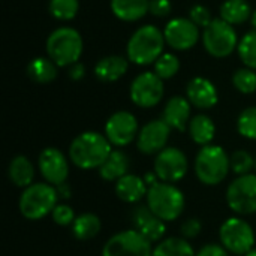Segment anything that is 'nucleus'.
<instances>
[{
	"label": "nucleus",
	"mask_w": 256,
	"mask_h": 256,
	"mask_svg": "<svg viewBox=\"0 0 256 256\" xmlns=\"http://www.w3.org/2000/svg\"><path fill=\"white\" fill-rule=\"evenodd\" d=\"M129 158L122 150H112L106 160L99 166V174L106 182H117L129 174Z\"/></svg>",
	"instance_id": "5701e85b"
},
{
	"label": "nucleus",
	"mask_w": 256,
	"mask_h": 256,
	"mask_svg": "<svg viewBox=\"0 0 256 256\" xmlns=\"http://www.w3.org/2000/svg\"><path fill=\"white\" fill-rule=\"evenodd\" d=\"M82 38L72 27L56 28L46 39L48 57L57 66H72L82 54Z\"/></svg>",
	"instance_id": "39448f33"
},
{
	"label": "nucleus",
	"mask_w": 256,
	"mask_h": 256,
	"mask_svg": "<svg viewBox=\"0 0 256 256\" xmlns=\"http://www.w3.org/2000/svg\"><path fill=\"white\" fill-rule=\"evenodd\" d=\"M100 219L93 213H84L76 216L75 222L72 224V234L75 238L81 242H87L94 238L100 232Z\"/></svg>",
	"instance_id": "cd10ccee"
},
{
	"label": "nucleus",
	"mask_w": 256,
	"mask_h": 256,
	"mask_svg": "<svg viewBox=\"0 0 256 256\" xmlns=\"http://www.w3.org/2000/svg\"><path fill=\"white\" fill-rule=\"evenodd\" d=\"M230 165H231V170L234 171V174L246 176V174H250L252 168L255 166V159L246 150H238V152L232 153V156L230 158Z\"/></svg>",
	"instance_id": "f704fd0d"
},
{
	"label": "nucleus",
	"mask_w": 256,
	"mask_h": 256,
	"mask_svg": "<svg viewBox=\"0 0 256 256\" xmlns=\"http://www.w3.org/2000/svg\"><path fill=\"white\" fill-rule=\"evenodd\" d=\"M202 42L208 54L218 58L230 56L238 46V39L234 27L222 18L213 20L204 28Z\"/></svg>",
	"instance_id": "6e6552de"
},
{
	"label": "nucleus",
	"mask_w": 256,
	"mask_h": 256,
	"mask_svg": "<svg viewBox=\"0 0 256 256\" xmlns=\"http://www.w3.org/2000/svg\"><path fill=\"white\" fill-rule=\"evenodd\" d=\"M165 36L154 26L140 27L128 42V58L135 64L154 63L164 54Z\"/></svg>",
	"instance_id": "f03ea898"
},
{
	"label": "nucleus",
	"mask_w": 256,
	"mask_h": 256,
	"mask_svg": "<svg viewBox=\"0 0 256 256\" xmlns=\"http://www.w3.org/2000/svg\"><path fill=\"white\" fill-rule=\"evenodd\" d=\"M244 256H256V249H252V250H249L248 254Z\"/></svg>",
	"instance_id": "c03bdc74"
},
{
	"label": "nucleus",
	"mask_w": 256,
	"mask_h": 256,
	"mask_svg": "<svg viewBox=\"0 0 256 256\" xmlns=\"http://www.w3.org/2000/svg\"><path fill=\"white\" fill-rule=\"evenodd\" d=\"M255 168H256V159H255Z\"/></svg>",
	"instance_id": "a18cd8bd"
},
{
	"label": "nucleus",
	"mask_w": 256,
	"mask_h": 256,
	"mask_svg": "<svg viewBox=\"0 0 256 256\" xmlns=\"http://www.w3.org/2000/svg\"><path fill=\"white\" fill-rule=\"evenodd\" d=\"M162 120L171 129H177L180 132L186 130L190 123V102L182 96L171 98L165 105Z\"/></svg>",
	"instance_id": "6ab92c4d"
},
{
	"label": "nucleus",
	"mask_w": 256,
	"mask_h": 256,
	"mask_svg": "<svg viewBox=\"0 0 256 256\" xmlns=\"http://www.w3.org/2000/svg\"><path fill=\"white\" fill-rule=\"evenodd\" d=\"M116 195L128 202V204H135L140 202L144 196H147V184L144 178L135 176V174H126L120 180L116 182Z\"/></svg>",
	"instance_id": "aec40b11"
},
{
	"label": "nucleus",
	"mask_w": 256,
	"mask_h": 256,
	"mask_svg": "<svg viewBox=\"0 0 256 256\" xmlns=\"http://www.w3.org/2000/svg\"><path fill=\"white\" fill-rule=\"evenodd\" d=\"M195 256H226V249L219 244H207Z\"/></svg>",
	"instance_id": "ea45409f"
},
{
	"label": "nucleus",
	"mask_w": 256,
	"mask_h": 256,
	"mask_svg": "<svg viewBox=\"0 0 256 256\" xmlns=\"http://www.w3.org/2000/svg\"><path fill=\"white\" fill-rule=\"evenodd\" d=\"M84 75H86V68H84V64L75 63V64L70 66V69H69V76H70L72 80L80 81Z\"/></svg>",
	"instance_id": "a19ab883"
},
{
	"label": "nucleus",
	"mask_w": 256,
	"mask_h": 256,
	"mask_svg": "<svg viewBox=\"0 0 256 256\" xmlns=\"http://www.w3.org/2000/svg\"><path fill=\"white\" fill-rule=\"evenodd\" d=\"M230 168V158L220 146H206L196 154L195 174L202 184L216 186L222 183Z\"/></svg>",
	"instance_id": "423d86ee"
},
{
	"label": "nucleus",
	"mask_w": 256,
	"mask_h": 256,
	"mask_svg": "<svg viewBox=\"0 0 256 256\" xmlns=\"http://www.w3.org/2000/svg\"><path fill=\"white\" fill-rule=\"evenodd\" d=\"M188 170L189 162L186 154L176 147H166L156 156L154 172L160 182L177 183L186 176Z\"/></svg>",
	"instance_id": "9b49d317"
},
{
	"label": "nucleus",
	"mask_w": 256,
	"mask_h": 256,
	"mask_svg": "<svg viewBox=\"0 0 256 256\" xmlns=\"http://www.w3.org/2000/svg\"><path fill=\"white\" fill-rule=\"evenodd\" d=\"M38 168L42 177L46 180V183L56 188L66 183V178L69 176L68 159L60 150L54 147H48L40 152L38 159Z\"/></svg>",
	"instance_id": "2eb2a0df"
},
{
	"label": "nucleus",
	"mask_w": 256,
	"mask_h": 256,
	"mask_svg": "<svg viewBox=\"0 0 256 256\" xmlns=\"http://www.w3.org/2000/svg\"><path fill=\"white\" fill-rule=\"evenodd\" d=\"M102 256H153L152 243L135 230L114 234L104 246Z\"/></svg>",
	"instance_id": "1a4fd4ad"
},
{
	"label": "nucleus",
	"mask_w": 256,
	"mask_h": 256,
	"mask_svg": "<svg viewBox=\"0 0 256 256\" xmlns=\"http://www.w3.org/2000/svg\"><path fill=\"white\" fill-rule=\"evenodd\" d=\"M8 174L10 182L18 188H28L33 184L34 178V166L26 156H15L8 168Z\"/></svg>",
	"instance_id": "b1692460"
},
{
	"label": "nucleus",
	"mask_w": 256,
	"mask_h": 256,
	"mask_svg": "<svg viewBox=\"0 0 256 256\" xmlns=\"http://www.w3.org/2000/svg\"><path fill=\"white\" fill-rule=\"evenodd\" d=\"M153 256H195V252L186 238L170 237L153 249Z\"/></svg>",
	"instance_id": "c85d7f7f"
},
{
	"label": "nucleus",
	"mask_w": 256,
	"mask_h": 256,
	"mask_svg": "<svg viewBox=\"0 0 256 256\" xmlns=\"http://www.w3.org/2000/svg\"><path fill=\"white\" fill-rule=\"evenodd\" d=\"M138 122L128 111L114 112L105 124V136L116 147L129 146L138 136Z\"/></svg>",
	"instance_id": "ddd939ff"
},
{
	"label": "nucleus",
	"mask_w": 256,
	"mask_h": 256,
	"mask_svg": "<svg viewBox=\"0 0 256 256\" xmlns=\"http://www.w3.org/2000/svg\"><path fill=\"white\" fill-rule=\"evenodd\" d=\"M219 237L222 246L234 255H246L255 244L254 228L240 218L226 219L220 226Z\"/></svg>",
	"instance_id": "0eeeda50"
},
{
	"label": "nucleus",
	"mask_w": 256,
	"mask_h": 256,
	"mask_svg": "<svg viewBox=\"0 0 256 256\" xmlns=\"http://www.w3.org/2000/svg\"><path fill=\"white\" fill-rule=\"evenodd\" d=\"M58 194L50 183H33L26 188L20 196V213L28 220H39L52 213L57 206Z\"/></svg>",
	"instance_id": "20e7f679"
},
{
	"label": "nucleus",
	"mask_w": 256,
	"mask_h": 256,
	"mask_svg": "<svg viewBox=\"0 0 256 256\" xmlns=\"http://www.w3.org/2000/svg\"><path fill=\"white\" fill-rule=\"evenodd\" d=\"M237 129L242 136L256 141V106L246 108L237 122Z\"/></svg>",
	"instance_id": "72a5a7b5"
},
{
	"label": "nucleus",
	"mask_w": 256,
	"mask_h": 256,
	"mask_svg": "<svg viewBox=\"0 0 256 256\" xmlns=\"http://www.w3.org/2000/svg\"><path fill=\"white\" fill-rule=\"evenodd\" d=\"M111 142L108 138L98 132L80 134L69 147V158L74 165L81 170L99 168L111 154Z\"/></svg>",
	"instance_id": "f257e3e1"
},
{
	"label": "nucleus",
	"mask_w": 256,
	"mask_h": 256,
	"mask_svg": "<svg viewBox=\"0 0 256 256\" xmlns=\"http://www.w3.org/2000/svg\"><path fill=\"white\" fill-rule=\"evenodd\" d=\"M186 94L190 105L200 110H210L219 100L214 84L204 76H196L190 80L186 87Z\"/></svg>",
	"instance_id": "a211bd4d"
},
{
	"label": "nucleus",
	"mask_w": 256,
	"mask_h": 256,
	"mask_svg": "<svg viewBox=\"0 0 256 256\" xmlns=\"http://www.w3.org/2000/svg\"><path fill=\"white\" fill-rule=\"evenodd\" d=\"M165 42L177 50L186 51L196 45L200 39V28L190 18H172L164 28Z\"/></svg>",
	"instance_id": "4468645a"
},
{
	"label": "nucleus",
	"mask_w": 256,
	"mask_h": 256,
	"mask_svg": "<svg viewBox=\"0 0 256 256\" xmlns=\"http://www.w3.org/2000/svg\"><path fill=\"white\" fill-rule=\"evenodd\" d=\"M52 216V220L60 225V226H68V225H72L75 222V213L72 210V207L66 206V204H57L56 208L52 210L51 213Z\"/></svg>",
	"instance_id": "c9c22d12"
},
{
	"label": "nucleus",
	"mask_w": 256,
	"mask_h": 256,
	"mask_svg": "<svg viewBox=\"0 0 256 256\" xmlns=\"http://www.w3.org/2000/svg\"><path fill=\"white\" fill-rule=\"evenodd\" d=\"M250 21H252V26L256 28V10H254V14H252V18H250Z\"/></svg>",
	"instance_id": "37998d69"
},
{
	"label": "nucleus",
	"mask_w": 256,
	"mask_h": 256,
	"mask_svg": "<svg viewBox=\"0 0 256 256\" xmlns=\"http://www.w3.org/2000/svg\"><path fill=\"white\" fill-rule=\"evenodd\" d=\"M189 18H190L198 27H204V28L213 21L212 12L208 10V8H206V6H202V4H195V6H192L190 10H189Z\"/></svg>",
	"instance_id": "e433bc0d"
},
{
	"label": "nucleus",
	"mask_w": 256,
	"mask_h": 256,
	"mask_svg": "<svg viewBox=\"0 0 256 256\" xmlns=\"http://www.w3.org/2000/svg\"><path fill=\"white\" fill-rule=\"evenodd\" d=\"M147 207L164 222H172L180 218L184 210L183 192L171 183L158 182L148 188Z\"/></svg>",
	"instance_id": "7ed1b4c3"
},
{
	"label": "nucleus",
	"mask_w": 256,
	"mask_h": 256,
	"mask_svg": "<svg viewBox=\"0 0 256 256\" xmlns=\"http://www.w3.org/2000/svg\"><path fill=\"white\" fill-rule=\"evenodd\" d=\"M27 75L38 84H48L57 76V64L46 57H36L27 66Z\"/></svg>",
	"instance_id": "a878e982"
},
{
	"label": "nucleus",
	"mask_w": 256,
	"mask_h": 256,
	"mask_svg": "<svg viewBox=\"0 0 256 256\" xmlns=\"http://www.w3.org/2000/svg\"><path fill=\"white\" fill-rule=\"evenodd\" d=\"M238 54L242 62L250 68L256 69V32H249L248 34H244L237 46Z\"/></svg>",
	"instance_id": "2f4dec72"
},
{
	"label": "nucleus",
	"mask_w": 256,
	"mask_h": 256,
	"mask_svg": "<svg viewBox=\"0 0 256 256\" xmlns=\"http://www.w3.org/2000/svg\"><path fill=\"white\" fill-rule=\"evenodd\" d=\"M226 202L237 214L256 213V176H238L226 190Z\"/></svg>",
	"instance_id": "9d476101"
},
{
	"label": "nucleus",
	"mask_w": 256,
	"mask_h": 256,
	"mask_svg": "<svg viewBox=\"0 0 256 256\" xmlns=\"http://www.w3.org/2000/svg\"><path fill=\"white\" fill-rule=\"evenodd\" d=\"M48 9L56 20L69 21L78 14L80 3L78 0H50Z\"/></svg>",
	"instance_id": "c756f323"
},
{
	"label": "nucleus",
	"mask_w": 256,
	"mask_h": 256,
	"mask_svg": "<svg viewBox=\"0 0 256 256\" xmlns=\"http://www.w3.org/2000/svg\"><path fill=\"white\" fill-rule=\"evenodd\" d=\"M232 84L234 87L244 94H250L256 92V72L250 68H243L236 70L232 75Z\"/></svg>",
	"instance_id": "473e14b6"
},
{
	"label": "nucleus",
	"mask_w": 256,
	"mask_h": 256,
	"mask_svg": "<svg viewBox=\"0 0 256 256\" xmlns=\"http://www.w3.org/2000/svg\"><path fill=\"white\" fill-rule=\"evenodd\" d=\"M171 128L164 120L148 122L136 136V147L144 154H158L166 148Z\"/></svg>",
	"instance_id": "dca6fc26"
},
{
	"label": "nucleus",
	"mask_w": 256,
	"mask_h": 256,
	"mask_svg": "<svg viewBox=\"0 0 256 256\" xmlns=\"http://www.w3.org/2000/svg\"><path fill=\"white\" fill-rule=\"evenodd\" d=\"M180 69V60L177 56L171 52L162 54L156 62H154V74L162 78V80H170L172 78Z\"/></svg>",
	"instance_id": "7c9ffc66"
},
{
	"label": "nucleus",
	"mask_w": 256,
	"mask_h": 256,
	"mask_svg": "<svg viewBox=\"0 0 256 256\" xmlns=\"http://www.w3.org/2000/svg\"><path fill=\"white\" fill-rule=\"evenodd\" d=\"M129 68V63L122 56H106L94 66V75L102 82H114L120 80Z\"/></svg>",
	"instance_id": "412c9836"
},
{
	"label": "nucleus",
	"mask_w": 256,
	"mask_h": 256,
	"mask_svg": "<svg viewBox=\"0 0 256 256\" xmlns=\"http://www.w3.org/2000/svg\"><path fill=\"white\" fill-rule=\"evenodd\" d=\"M220 18L231 26L243 24L252 18L250 4L246 0H226L220 6Z\"/></svg>",
	"instance_id": "bb28decb"
},
{
	"label": "nucleus",
	"mask_w": 256,
	"mask_h": 256,
	"mask_svg": "<svg viewBox=\"0 0 256 256\" xmlns=\"http://www.w3.org/2000/svg\"><path fill=\"white\" fill-rule=\"evenodd\" d=\"M150 12L156 16H165L171 12L170 0H150Z\"/></svg>",
	"instance_id": "58836bf2"
},
{
	"label": "nucleus",
	"mask_w": 256,
	"mask_h": 256,
	"mask_svg": "<svg viewBox=\"0 0 256 256\" xmlns=\"http://www.w3.org/2000/svg\"><path fill=\"white\" fill-rule=\"evenodd\" d=\"M132 225L136 232H140L150 243L160 242L165 236L166 226L162 219H159L147 206L136 207L132 213Z\"/></svg>",
	"instance_id": "f3484780"
},
{
	"label": "nucleus",
	"mask_w": 256,
	"mask_h": 256,
	"mask_svg": "<svg viewBox=\"0 0 256 256\" xmlns=\"http://www.w3.org/2000/svg\"><path fill=\"white\" fill-rule=\"evenodd\" d=\"M201 230H202V224H201V220L196 219V218H192V219L184 220V222L182 224V226H180V232H182L183 238H186V240H188V238H195V237H198L200 232H201Z\"/></svg>",
	"instance_id": "4c0bfd02"
},
{
	"label": "nucleus",
	"mask_w": 256,
	"mask_h": 256,
	"mask_svg": "<svg viewBox=\"0 0 256 256\" xmlns=\"http://www.w3.org/2000/svg\"><path fill=\"white\" fill-rule=\"evenodd\" d=\"M111 10L122 21H138L150 10V0H111Z\"/></svg>",
	"instance_id": "4be33fe9"
},
{
	"label": "nucleus",
	"mask_w": 256,
	"mask_h": 256,
	"mask_svg": "<svg viewBox=\"0 0 256 256\" xmlns=\"http://www.w3.org/2000/svg\"><path fill=\"white\" fill-rule=\"evenodd\" d=\"M189 134H190V138L196 144L206 147V146H210V142L213 141L214 134H216V126L208 116L198 114L189 123Z\"/></svg>",
	"instance_id": "393cba45"
},
{
	"label": "nucleus",
	"mask_w": 256,
	"mask_h": 256,
	"mask_svg": "<svg viewBox=\"0 0 256 256\" xmlns=\"http://www.w3.org/2000/svg\"><path fill=\"white\" fill-rule=\"evenodd\" d=\"M57 189V194H58V198H63V200H68V198H70V188L66 184V183H63V184H60V186H57L56 188Z\"/></svg>",
	"instance_id": "79ce46f5"
},
{
	"label": "nucleus",
	"mask_w": 256,
	"mask_h": 256,
	"mask_svg": "<svg viewBox=\"0 0 256 256\" xmlns=\"http://www.w3.org/2000/svg\"><path fill=\"white\" fill-rule=\"evenodd\" d=\"M164 98V80L154 72L140 74L130 86V99L136 106L152 108Z\"/></svg>",
	"instance_id": "f8f14e48"
}]
</instances>
